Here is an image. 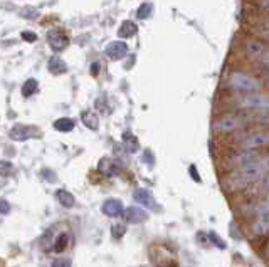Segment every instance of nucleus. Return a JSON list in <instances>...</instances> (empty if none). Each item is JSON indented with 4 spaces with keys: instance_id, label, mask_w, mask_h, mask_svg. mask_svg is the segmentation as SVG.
Masks as SVG:
<instances>
[{
    "instance_id": "nucleus-1",
    "label": "nucleus",
    "mask_w": 269,
    "mask_h": 267,
    "mask_svg": "<svg viewBox=\"0 0 269 267\" xmlns=\"http://www.w3.org/2000/svg\"><path fill=\"white\" fill-rule=\"evenodd\" d=\"M269 175V156L263 155L259 160L252 163H248L244 166H239L229 175L226 180V185L229 190H242L251 183L259 182L261 178Z\"/></svg>"
},
{
    "instance_id": "nucleus-2",
    "label": "nucleus",
    "mask_w": 269,
    "mask_h": 267,
    "mask_svg": "<svg viewBox=\"0 0 269 267\" xmlns=\"http://www.w3.org/2000/svg\"><path fill=\"white\" fill-rule=\"evenodd\" d=\"M73 230L67 224H54L42 237V250L47 254H62L73 247Z\"/></svg>"
},
{
    "instance_id": "nucleus-3",
    "label": "nucleus",
    "mask_w": 269,
    "mask_h": 267,
    "mask_svg": "<svg viewBox=\"0 0 269 267\" xmlns=\"http://www.w3.org/2000/svg\"><path fill=\"white\" fill-rule=\"evenodd\" d=\"M232 89L241 91V93H259L263 89V84L261 81H257L254 76L246 74V72L236 71L229 76V81H227Z\"/></svg>"
},
{
    "instance_id": "nucleus-4",
    "label": "nucleus",
    "mask_w": 269,
    "mask_h": 267,
    "mask_svg": "<svg viewBox=\"0 0 269 267\" xmlns=\"http://www.w3.org/2000/svg\"><path fill=\"white\" fill-rule=\"evenodd\" d=\"M234 104L249 111H269V96L261 93H246L244 96H237Z\"/></svg>"
},
{
    "instance_id": "nucleus-5",
    "label": "nucleus",
    "mask_w": 269,
    "mask_h": 267,
    "mask_svg": "<svg viewBox=\"0 0 269 267\" xmlns=\"http://www.w3.org/2000/svg\"><path fill=\"white\" fill-rule=\"evenodd\" d=\"M150 261L155 267H179L175 254L165 246V244H153L150 247Z\"/></svg>"
},
{
    "instance_id": "nucleus-6",
    "label": "nucleus",
    "mask_w": 269,
    "mask_h": 267,
    "mask_svg": "<svg viewBox=\"0 0 269 267\" xmlns=\"http://www.w3.org/2000/svg\"><path fill=\"white\" fill-rule=\"evenodd\" d=\"M246 123H248V118L241 116V114H227V116H222L215 121L214 128L219 133H232L241 129Z\"/></svg>"
},
{
    "instance_id": "nucleus-7",
    "label": "nucleus",
    "mask_w": 269,
    "mask_h": 267,
    "mask_svg": "<svg viewBox=\"0 0 269 267\" xmlns=\"http://www.w3.org/2000/svg\"><path fill=\"white\" fill-rule=\"evenodd\" d=\"M269 144V129H261V131L249 133L246 138L241 140V150H259Z\"/></svg>"
},
{
    "instance_id": "nucleus-8",
    "label": "nucleus",
    "mask_w": 269,
    "mask_h": 267,
    "mask_svg": "<svg viewBox=\"0 0 269 267\" xmlns=\"http://www.w3.org/2000/svg\"><path fill=\"white\" fill-rule=\"evenodd\" d=\"M261 156L263 155L259 153V150H241L239 153L230 156L227 163H229L230 168L236 170V168H239V166H244V165H248V163L256 162V160H259Z\"/></svg>"
},
{
    "instance_id": "nucleus-9",
    "label": "nucleus",
    "mask_w": 269,
    "mask_h": 267,
    "mask_svg": "<svg viewBox=\"0 0 269 267\" xmlns=\"http://www.w3.org/2000/svg\"><path fill=\"white\" fill-rule=\"evenodd\" d=\"M10 138L15 141H25L32 136H37V128L34 126H25V124H15V126L10 129Z\"/></svg>"
},
{
    "instance_id": "nucleus-10",
    "label": "nucleus",
    "mask_w": 269,
    "mask_h": 267,
    "mask_svg": "<svg viewBox=\"0 0 269 267\" xmlns=\"http://www.w3.org/2000/svg\"><path fill=\"white\" fill-rule=\"evenodd\" d=\"M47 42L54 51H64L69 44V39L67 36H64L62 32H58V30H51L47 36Z\"/></svg>"
},
{
    "instance_id": "nucleus-11",
    "label": "nucleus",
    "mask_w": 269,
    "mask_h": 267,
    "mask_svg": "<svg viewBox=\"0 0 269 267\" xmlns=\"http://www.w3.org/2000/svg\"><path fill=\"white\" fill-rule=\"evenodd\" d=\"M123 217H124V220H126L128 224H142V222H145V220L148 219L146 212L143 210V208H140V207H128L126 210L123 212Z\"/></svg>"
},
{
    "instance_id": "nucleus-12",
    "label": "nucleus",
    "mask_w": 269,
    "mask_h": 267,
    "mask_svg": "<svg viewBox=\"0 0 269 267\" xmlns=\"http://www.w3.org/2000/svg\"><path fill=\"white\" fill-rule=\"evenodd\" d=\"M101 210H103L104 215L108 217H120L123 215V204H121L120 200H116V198H109V200H106L103 204V207H101Z\"/></svg>"
},
{
    "instance_id": "nucleus-13",
    "label": "nucleus",
    "mask_w": 269,
    "mask_h": 267,
    "mask_svg": "<svg viewBox=\"0 0 269 267\" xmlns=\"http://www.w3.org/2000/svg\"><path fill=\"white\" fill-rule=\"evenodd\" d=\"M244 51L251 59H261L264 54H266V47L259 42V41H248L244 45Z\"/></svg>"
},
{
    "instance_id": "nucleus-14",
    "label": "nucleus",
    "mask_w": 269,
    "mask_h": 267,
    "mask_svg": "<svg viewBox=\"0 0 269 267\" xmlns=\"http://www.w3.org/2000/svg\"><path fill=\"white\" fill-rule=\"evenodd\" d=\"M252 232L256 235H264L269 232V212H261L257 213V219L254 225H252Z\"/></svg>"
},
{
    "instance_id": "nucleus-15",
    "label": "nucleus",
    "mask_w": 269,
    "mask_h": 267,
    "mask_svg": "<svg viewBox=\"0 0 269 267\" xmlns=\"http://www.w3.org/2000/svg\"><path fill=\"white\" fill-rule=\"evenodd\" d=\"M100 171L103 175H106V177H113V175H116V173H120V170H121V166L118 165V163L115 162V160H109V158H103L100 162Z\"/></svg>"
},
{
    "instance_id": "nucleus-16",
    "label": "nucleus",
    "mask_w": 269,
    "mask_h": 267,
    "mask_svg": "<svg viewBox=\"0 0 269 267\" xmlns=\"http://www.w3.org/2000/svg\"><path fill=\"white\" fill-rule=\"evenodd\" d=\"M135 200L138 202V204H142L143 207H148V208H155L157 205H155V198L153 195L148 192V190L145 188H138L135 192Z\"/></svg>"
},
{
    "instance_id": "nucleus-17",
    "label": "nucleus",
    "mask_w": 269,
    "mask_h": 267,
    "mask_svg": "<svg viewBox=\"0 0 269 267\" xmlns=\"http://www.w3.org/2000/svg\"><path fill=\"white\" fill-rule=\"evenodd\" d=\"M47 69H49V72H51V74L59 76V74H62V72H66L67 66H66V62H64V61L61 59V57L54 56V57H51V59H49Z\"/></svg>"
},
{
    "instance_id": "nucleus-18",
    "label": "nucleus",
    "mask_w": 269,
    "mask_h": 267,
    "mask_svg": "<svg viewBox=\"0 0 269 267\" xmlns=\"http://www.w3.org/2000/svg\"><path fill=\"white\" fill-rule=\"evenodd\" d=\"M124 52H126V45L123 42H113L106 49V56H108L109 59H120L121 56H124Z\"/></svg>"
},
{
    "instance_id": "nucleus-19",
    "label": "nucleus",
    "mask_w": 269,
    "mask_h": 267,
    "mask_svg": "<svg viewBox=\"0 0 269 267\" xmlns=\"http://www.w3.org/2000/svg\"><path fill=\"white\" fill-rule=\"evenodd\" d=\"M56 197H58V202L62 207L66 208H71L74 205V197L71 195L67 190H58V193H56Z\"/></svg>"
},
{
    "instance_id": "nucleus-20",
    "label": "nucleus",
    "mask_w": 269,
    "mask_h": 267,
    "mask_svg": "<svg viewBox=\"0 0 269 267\" xmlns=\"http://www.w3.org/2000/svg\"><path fill=\"white\" fill-rule=\"evenodd\" d=\"M54 128L61 133H69L71 129H74V121L71 118H59L58 121H54Z\"/></svg>"
},
{
    "instance_id": "nucleus-21",
    "label": "nucleus",
    "mask_w": 269,
    "mask_h": 267,
    "mask_svg": "<svg viewBox=\"0 0 269 267\" xmlns=\"http://www.w3.org/2000/svg\"><path fill=\"white\" fill-rule=\"evenodd\" d=\"M81 120H83V123H84V126H88L89 129H98V126H100L98 116L94 113H91V111L83 113L81 114Z\"/></svg>"
},
{
    "instance_id": "nucleus-22",
    "label": "nucleus",
    "mask_w": 269,
    "mask_h": 267,
    "mask_svg": "<svg viewBox=\"0 0 269 267\" xmlns=\"http://www.w3.org/2000/svg\"><path fill=\"white\" fill-rule=\"evenodd\" d=\"M37 87H39V86H37V81H36V79H29V81L25 82L24 86H22V94H24L25 98L32 96V94L37 91Z\"/></svg>"
},
{
    "instance_id": "nucleus-23",
    "label": "nucleus",
    "mask_w": 269,
    "mask_h": 267,
    "mask_svg": "<svg viewBox=\"0 0 269 267\" xmlns=\"http://www.w3.org/2000/svg\"><path fill=\"white\" fill-rule=\"evenodd\" d=\"M14 173V165L10 162H0V177H10Z\"/></svg>"
},
{
    "instance_id": "nucleus-24",
    "label": "nucleus",
    "mask_w": 269,
    "mask_h": 267,
    "mask_svg": "<svg viewBox=\"0 0 269 267\" xmlns=\"http://www.w3.org/2000/svg\"><path fill=\"white\" fill-rule=\"evenodd\" d=\"M124 232H126V227H124L123 224H116V225H113L111 227V237L120 240L124 235Z\"/></svg>"
},
{
    "instance_id": "nucleus-25",
    "label": "nucleus",
    "mask_w": 269,
    "mask_h": 267,
    "mask_svg": "<svg viewBox=\"0 0 269 267\" xmlns=\"http://www.w3.org/2000/svg\"><path fill=\"white\" fill-rule=\"evenodd\" d=\"M135 32H136V27H135L133 24H131V22H124L123 27L120 29V34H121L123 37H131Z\"/></svg>"
},
{
    "instance_id": "nucleus-26",
    "label": "nucleus",
    "mask_w": 269,
    "mask_h": 267,
    "mask_svg": "<svg viewBox=\"0 0 269 267\" xmlns=\"http://www.w3.org/2000/svg\"><path fill=\"white\" fill-rule=\"evenodd\" d=\"M209 240H210L212 244H214L215 247H217V249H221V250L226 249V247H227V244H226L221 237H219V235L215 234V232H210V234H209Z\"/></svg>"
},
{
    "instance_id": "nucleus-27",
    "label": "nucleus",
    "mask_w": 269,
    "mask_h": 267,
    "mask_svg": "<svg viewBox=\"0 0 269 267\" xmlns=\"http://www.w3.org/2000/svg\"><path fill=\"white\" fill-rule=\"evenodd\" d=\"M261 212H269V192L266 193V197L263 198V202H261L256 208V213H261Z\"/></svg>"
},
{
    "instance_id": "nucleus-28",
    "label": "nucleus",
    "mask_w": 269,
    "mask_h": 267,
    "mask_svg": "<svg viewBox=\"0 0 269 267\" xmlns=\"http://www.w3.org/2000/svg\"><path fill=\"white\" fill-rule=\"evenodd\" d=\"M52 267H71V261L66 257L62 259H56L54 262H52Z\"/></svg>"
},
{
    "instance_id": "nucleus-29",
    "label": "nucleus",
    "mask_w": 269,
    "mask_h": 267,
    "mask_svg": "<svg viewBox=\"0 0 269 267\" xmlns=\"http://www.w3.org/2000/svg\"><path fill=\"white\" fill-rule=\"evenodd\" d=\"M22 39H24L25 42H36L37 36L34 32H29V30H25V32H22Z\"/></svg>"
},
{
    "instance_id": "nucleus-30",
    "label": "nucleus",
    "mask_w": 269,
    "mask_h": 267,
    "mask_svg": "<svg viewBox=\"0 0 269 267\" xmlns=\"http://www.w3.org/2000/svg\"><path fill=\"white\" fill-rule=\"evenodd\" d=\"M9 212H10L9 202H7V200H0V213H2V215H7Z\"/></svg>"
},
{
    "instance_id": "nucleus-31",
    "label": "nucleus",
    "mask_w": 269,
    "mask_h": 267,
    "mask_svg": "<svg viewBox=\"0 0 269 267\" xmlns=\"http://www.w3.org/2000/svg\"><path fill=\"white\" fill-rule=\"evenodd\" d=\"M148 9H150L148 5H143L142 9H140V12H138V17H146V15H148Z\"/></svg>"
},
{
    "instance_id": "nucleus-32",
    "label": "nucleus",
    "mask_w": 269,
    "mask_h": 267,
    "mask_svg": "<svg viewBox=\"0 0 269 267\" xmlns=\"http://www.w3.org/2000/svg\"><path fill=\"white\" fill-rule=\"evenodd\" d=\"M261 5H263L264 9L269 10V0H261Z\"/></svg>"
},
{
    "instance_id": "nucleus-33",
    "label": "nucleus",
    "mask_w": 269,
    "mask_h": 267,
    "mask_svg": "<svg viewBox=\"0 0 269 267\" xmlns=\"http://www.w3.org/2000/svg\"><path fill=\"white\" fill-rule=\"evenodd\" d=\"M264 29L269 30V19H268V22H266V24H264Z\"/></svg>"
},
{
    "instance_id": "nucleus-34",
    "label": "nucleus",
    "mask_w": 269,
    "mask_h": 267,
    "mask_svg": "<svg viewBox=\"0 0 269 267\" xmlns=\"http://www.w3.org/2000/svg\"><path fill=\"white\" fill-rule=\"evenodd\" d=\"M0 267H5V262H3L2 259H0Z\"/></svg>"
}]
</instances>
